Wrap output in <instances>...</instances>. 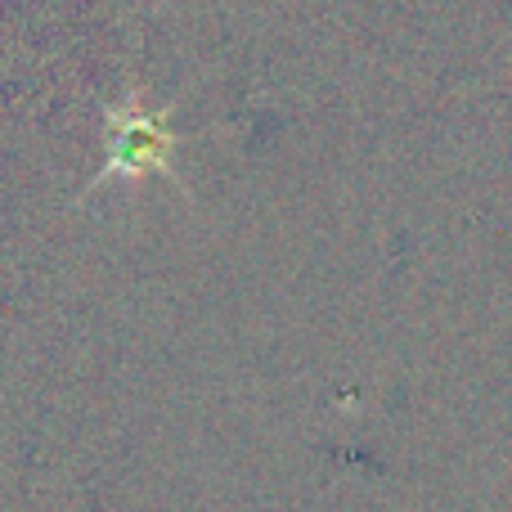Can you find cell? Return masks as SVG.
<instances>
[{"label":"cell","instance_id":"1","mask_svg":"<svg viewBox=\"0 0 512 512\" xmlns=\"http://www.w3.org/2000/svg\"><path fill=\"white\" fill-rule=\"evenodd\" d=\"M171 135L162 113H149L140 104H126L113 113V158L108 171L117 176H144V171H167Z\"/></svg>","mask_w":512,"mask_h":512}]
</instances>
